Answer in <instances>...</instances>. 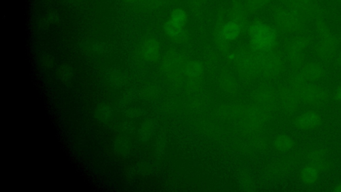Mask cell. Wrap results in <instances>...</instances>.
I'll list each match as a JSON object with an SVG mask.
<instances>
[{"label":"cell","mask_w":341,"mask_h":192,"mask_svg":"<svg viewBox=\"0 0 341 192\" xmlns=\"http://www.w3.org/2000/svg\"><path fill=\"white\" fill-rule=\"evenodd\" d=\"M322 123L321 115L313 110H308L297 115L293 120L295 126L299 130H315Z\"/></svg>","instance_id":"52a82bcc"},{"label":"cell","mask_w":341,"mask_h":192,"mask_svg":"<svg viewBox=\"0 0 341 192\" xmlns=\"http://www.w3.org/2000/svg\"><path fill=\"white\" fill-rule=\"evenodd\" d=\"M337 63L338 66L341 67V52L339 53L338 56L337 58Z\"/></svg>","instance_id":"44dd1931"},{"label":"cell","mask_w":341,"mask_h":192,"mask_svg":"<svg viewBox=\"0 0 341 192\" xmlns=\"http://www.w3.org/2000/svg\"><path fill=\"white\" fill-rule=\"evenodd\" d=\"M289 81L291 89L303 103L310 106H321L328 100L329 92L325 87L306 82L299 72L293 73Z\"/></svg>","instance_id":"6da1fadb"},{"label":"cell","mask_w":341,"mask_h":192,"mask_svg":"<svg viewBox=\"0 0 341 192\" xmlns=\"http://www.w3.org/2000/svg\"><path fill=\"white\" fill-rule=\"evenodd\" d=\"M310 164L316 167L320 171L326 170L329 166V161L326 157L325 152L321 149L312 150L309 154Z\"/></svg>","instance_id":"5bb4252c"},{"label":"cell","mask_w":341,"mask_h":192,"mask_svg":"<svg viewBox=\"0 0 341 192\" xmlns=\"http://www.w3.org/2000/svg\"><path fill=\"white\" fill-rule=\"evenodd\" d=\"M243 25L237 19H230L219 28L218 35L223 41L229 42L236 40L241 35Z\"/></svg>","instance_id":"ba28073f"},{"label":"cell","mask_w":341,"mask_h":192,"mask_svg":"<svg viewBox=\"0 0 341 192\" xmlns=\"http://www.w3.org/2000/svg\"><path fill=\"white\" fill-rule=\"evenodd\" d=\"M310 43L309 38L302 34H297L286 43V52L291 66L295 70H300L306 64L305 50Z\"/></svg>","instance_id":"277c9868"},{"label":"cell","mask_w":341,"mask_h":192,"mask_svg":"<svg viewBox=\"0 0 341 192\" xmlns=\"http://www.w3.org/2000/svg\"><path fill=\"white\" fill-rule=\"evenodd\" d=\"M333 191L337 192H341V183L337 184L336 186L333 188Z\"/></svg>","instance_id":"ffe728a7"},{"label":"cell","mask_w":341,"mask_h":192,"mask_svg":"<svg viewBox=\"0 0 341 192\" xmlns=\"http://www.w3.org/2000/svg\"><path fill=\"white\" fill-rule=\"evenodd\" d=\"M274 146L275 149L282 153H285L290 151L295 147V142L294 140L288 135H280L275 138L274 141Z\"/></svg>","instance_id":"9a60e30c"},{"label":"cell","mask_w":341,"mask_h":192,"mask_svg":"<svg viewBox=\"0 0 341 192\" xmlns=\"http://www.w3.org/2000/svg\"><path fill=\"white\" fill-rule=\"evenodd\" d=\"M168 19L177 24L186 27L188 23L189 16L188 12L184 9L177 7L171 11Z\"/></svg>","instance_id":"2e32d148"},{"label":"cell","mask_w":341,"mask_h":192,"mask_svg":"<svg viewBox=\"0 0 341 192\" xmlns=\"http://www.w3.org/2000/svg\"><path fill=\"white\" fill-rule=\"evenodd\" d=\"M160 47L159 43L155 39H148L143 43L142 54L146 60L154 61L159 58Z\"/></svg>","instance_id":"4fadbf2b"},{"label":"cell","mask_w":341,"mask_h":192,"mask_svg":"<svg viewBox=\"0 0 341 192\" xmlns=\"http://www.w3.org/2000/svg\"><path fill=\"white\" fill-rule=\"evenodd\" d=\"M315 31L318 38L322 39V38L328 37L332 34L330 28L329 27L327 23L324 21L323 18H320L315 20Z\"/></svg>","instance_id":"e0dca14e"},{"label":"cell","mask_w":341,"mask_h":192,"mask_svg":"<svg viewBox=\"0 0 341 192\" xmlns=\"http://www.w3.org/2000/svg\"><path fill=\"white\" fill-rule=\"evenodd\" d=\"M299 73L303 78L310 83L321 80L325 76L326 72L323 66L317 62H309L304 64Z\"/></svg>","instance_id":"9c48e42d"},{"label":"cell","mask_w":341,"mask_h":192,"mask_svg":"<svg viewBox=\"0 0 341 192\" xmlns=\"http://www.w3.org/2000/svg\"><path fill=\"white\" fill-rule=\"evenodd\" d=\"M249 43L255 52L267 53L271 52L277 40L276 30L269 24L257 21L249 26L248 30Z\"/></svg>","instance_id":"7a4b0ae2"},{"label":"cell","mask_w":341,"mask_h":192,"mask_svg":"<svg viewBox=\"0 0 341 192\" xmlns=\"http://www.w3.org/2000/svg\"><path fill=\"white\" fill-rule=\"evenodd\" d=\"M273 19L277 27L284 33L302 34L306 27V20L285 6L277 7L274 10Z\"/></svg>","instance_id":"3957f363"},{"label":"cell","mask_w":341,"mask_h":192,"mask_svg":"<svg viewBox=\"0 0 341 192\" xmlns=\"http://www.w3.org/2000/svg\"><path fill=\"white\" fill-rule=\"evenodd\" d=\"M202 72H203L202 66L200 65L199 63L196 62L189 63L186 68V73L190 77H197L201 75Z\"/></svg>","instance_id":"ac0fdd59"},{"label":"cell","mask_w":341,"mask_h":192,"mask_svg":"<svg viewBox=\"0 0 341 192\" xmlns=\"http://www.w3.org/2000/svg\"><path fill=\"white\" fill-rule=\"evenodd\" d=\"M186 28L167 19L163 25V31L165 36L171 40L179 42L183 39L184 40L185 34L186 33Z\"/></svg>","instance_id":"8fae6325"},{"label":"cell","mask_w":341,"mask_h":192,"mask_svg":"<svg viewBox=\"0 0 341 192\" xmlns=\"http://www.w3.org/2000/svg\"><path fill=\"white\" fill-rule=\"evenodd\" d=\"M280 97H281L282 104H283L286 111L290 112V113L297 111L300 101L297 98L292 89L286 87H282L280 90Z\"/></svg>","instance_id":"30bf717a"},{"label":"cell","mask_w":341,"mask_h":192,"mask_svg":"<svg viewBox=\"0 0 341 192\" xmlns=\"http://www.w3.org/2000/svg\"><path fill=\"white\" fill-rule=\"evenodd\" d=\"M321 171L313 166L308 164L304 165L299 172V178L303 184L306 186L315 185L319 180Z\"/></svg>","instance_id":"7c38bea8"},{"label":"cell","mask_w":341,"mask_h":192,"mask_svg":"<svg viewBox=\"0 0 341 192\" xmlns=\"http://www.w3.org/2000/svg\"><path fill=\"white\" fill-rule=\"evenodd\" d=\"M335 99L338 103L341 104V84L335 89Z\"/></svg>","instance_id":"d6986e66"},{"label":"cell","mask_w":341,"mask_h":192,"mask_svg":"<svg viewBox=\"0 0 341 192\" xmlns=\"http://www.w3.org/2000/svg\"><path fill=\"white\" fill-rule=\"evenodd\" d=\"M335 1H339V0H335Z\"/></svg>","instance_id":"7402d4cb"},{"label":"cell","mask_w":341,"mask_h":192,"mask_svg":"<svg viewBox=\"0 0 341 192\" xmlns=\"http://www.w3.org/2000/svg\"><path fill=\"white\" fill-rule=\"evenodd\" d=\"M286 7L291 9L305 20H316L323 18L317 0H282Z\"/></svg>","instance_id":"5b68a950"},{"label":"cell","mask_w":341,"mask_h":192,"mask_svg":"<svg viewBox=\"0 0 341 192\" xmlns=\"http://www.w3.org/2000/svg\"><path fill=\"white\" fill-rule=\"evenodd\" d=\"M339 46V38L331 34L328 37L319 39L315 46V54L322 60H331L336 55Z\"/></svg>","instance_id":"8992f818"}]
</instances>
